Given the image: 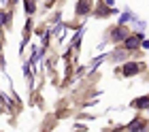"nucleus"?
Masks as SVG:
<instances>
[{
    "instance_id": "nucleus-1",
    "label": "nucleus",
    "mask_w": 149,
    "mask_h": 132,
    "mask_svg": "<svg viewBox=\"0 0 149 132\" xmlns=\"http://www.w3.org/2000/svg\"><path fill=\"white\" fill-rule=\"evenodd\" d=\"M124 71H126V75H134V73L139 71V66H136V64H128V66L124 68Z\"/></svg>"
},
{
    "instance_id": "nucleus-2",
    "label": "nucleus",
    "mask_w": 149,
    "mask_h": 132,
    "mask_svg": "<svg viewBox=\"0 0 149 132\" xmlns=\"http://www.w3.org/2000/svg\"><path fill=\"white\" fill-rule=\"evenodd\" d=\"M139 41H141L139 36H132V38H130V41L126 43V47H134V45H139Z\"/></svg>"
}]
</instances>
